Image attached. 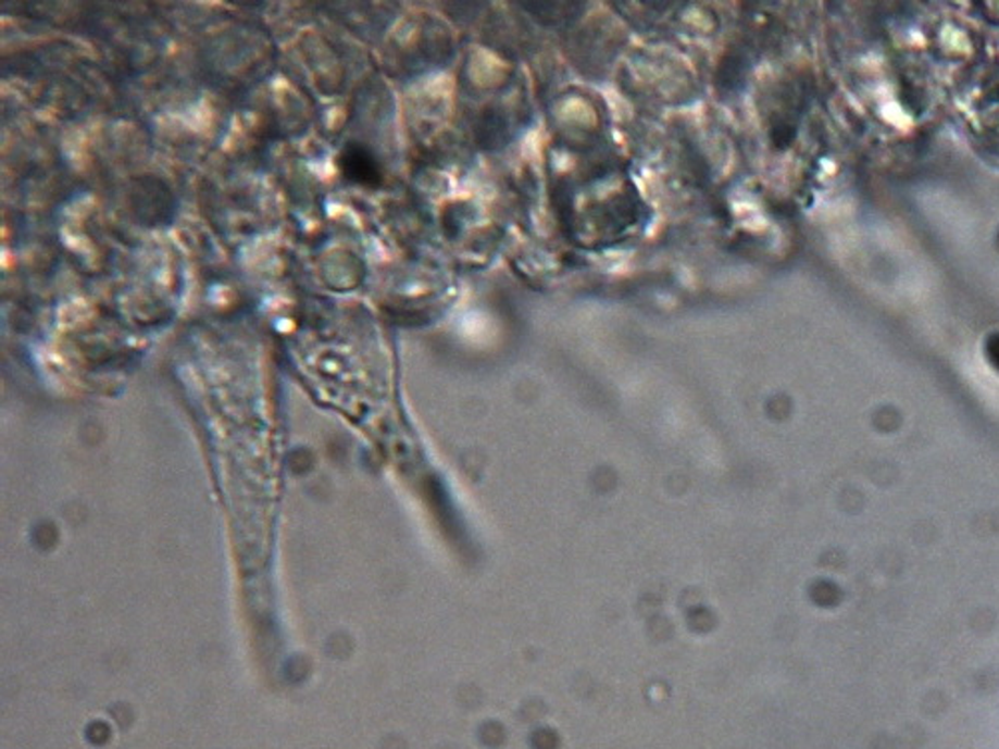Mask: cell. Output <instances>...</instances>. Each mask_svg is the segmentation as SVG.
<instances>
[{"label": "cell", "instance_id": "cell-1", "mask_svg": "<svg viewBox=\"0 0 999 749\" xmlns=\"http://www.w3.org/2000/svg\"><path fill=\"white\" fill-rule=\"evenodd\" d=\"M342 173L357 185L376 186L380 180L378 162L362 147L346 148L342 152Z\"/></svg>", "mask_w": 999, "mask_h": 749}]
</instances>
